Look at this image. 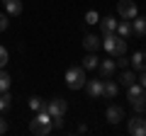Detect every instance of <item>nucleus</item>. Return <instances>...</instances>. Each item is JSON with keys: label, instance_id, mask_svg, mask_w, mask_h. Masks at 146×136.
Returning a JSON list of instances; mask_svg holds the SVG:
<instances>
[{"label": "nucleus", "instance_id": "1", "mask_svg": "<svg viewBox=\"0 0 146 136\" xmlns=\"http://www.w3.org/2000/svg\"><path fill=\"white\" fill-rule=\"evenodd\" d=\"M51 129H54V126H51V114H49L46 110H39L36 117L32 119V124H29V131L36 134V136H46Z\"/></svg>", "mask_w": 146, "mask_h": 136}, {"label": "nucleus", "instance_id": "18", "mask_svg": "<svg viewBox=\"0 0 146 136\" xmlns=\"http://www.w3.org/2000/svg\"><path fill=\"white\" fill-rule=\"evenodd\" d=\"M141 90H144V88H141L139 83H131V85H129V92H127V97H129V100L141 97Z\"/></svg>", "mask_w": 146, "mask_h": 136}, {"label": "nucleus", "instance_id": "29", "mask_svg": "<svg viewBox=\"0 0 146 136\" xmlns=\"http://www.w3.org/2000/svg\"><path fill=\"white\" fill-rule=\"evenodd\" d=\"M144 102H146V95H144Z\"/></svg>", "mask_w": 146, "mask_h": 136}, {"label": "nucleus", "instance_id": "30", "mask_svg": "<svg viewBox=\"0 0 146 136\" xmlns=\"http://www.w3.org/2000/svg\"><path fill=\"white\" fill-rule=\"evenodd\" d=\"M0 3H3V0H0Z\"/></svg>", "mask_w": 146, "mask_h": 136}, {"label": "nucleus", "instance_id": "6", "mask_svg": "<svg viewBox=\"0 0 146 136\" xmlns=\"http://www.w3.org/2000/svg\"><path fill=\"white\" fill-rule=\"evenodd\" d=\"M129 134H134V136H146V119H141V114L134 117V119L129 121Z\"/></svg>", "mask_w": 146, "mask_h": 136}, {"label": "nucleus", "instance_id": "27", "mask_svg": "<svg viewBox=\"0 0 146 136\" xmlns=\"http://www.w3.org/2000/svg\"><path fill=\"white\" fill-rule=\"evenodd\" d=\"M5 129H7V124H5V119L0 117V134H5Z\"/></svg>", "mask_w": 146, "mask_h": 136}, {"label": "nucleus", "instance_id": "10", "mask_svg": "<svg viewBox=\"0 0 146 136\" xmlns=\"http://www.w3.org/2000/svg\"><path fill=\"white\" fill-rule=\"evenodd\" d=\"M100 44H102V42H100V37H95V34H85V37H83V46L88 49V51H98Z\"/></svg>", "mask_w": 146, "mask_h": 136}, {"label": "nucleus", "instance_id": "8", "mask_svg": "<svg viewBox=\"0 0 146 136\" xmlns=\"http://www.w3.org/2000/svg\"><path fill=\"white\" fill-rule=\"evenodd\" d=\"M85 90L93 100L102 97V80H85Z\"/></svg>", "mask_w": 146, "mask_h": 136}, {"label": "nucleus", "instance_id": "5", "mask_svg": "<svg viewBox=\"0 0 146 136\" xmlns=\"http://www.w3.org/2000/svg\"><path fill=\"white\" fill-rule=\"evenodd\" d=\"M105 117H107L110 124H119V121L124 119V110H122L119 105H110L107 112H105Z\"/></svg>", "mask_w": 146, "mask_h": 136}, {"label": "nucleus", "instance_id": "4", "mask_svg": "<svg viewBox=\"0 0 146 136\" xmlns=\"http://www.w3.org/2000/svg\"><path fill=\"white\" fill-rule=\"evenodd\" d=\"M46 112L51 114V119H56V117H63L66 114V100L63 97H54L46 102Z\"/></svg>", "mask_w": 146, "mask_h": 136}, {"label": "nucleus", "instance_id": "21", "mask_svg": "<svg viewBox=\"0 0 146 136\" xmlns=\"http://www.w3.org/2000/svg\"><path fill=\"white\" fill-rule=\"evenodd\" d=\"M7 88H10V75H7L5 71L0 68V92H5Z\"/></svg>", "mask_w": 146, "mask_h": 136}, {"label": "nucleus", "instance_id": "3", "mask_svg": "<svg viewBox=\"0 0 146 136\" xmlns=\"http://www.w3.org/2000/svg\"><path fill=\"white\" fill-rule=\"evenodd\" d=\"M117 12L122 20H134L136 17V3L134 0H119L117 3Z\"/></svg>", "mask_w": 146, "mask_h": 136}, {"label": "nucleus", "instance_id": "15", "mask_svg": "<svg viewBox=\"0 0 146 136\" xmlns=\"http://www.w3.org/2000/svg\"><path fill=\"white\" fill-rule=\"evenodd\" d=\"M117 34H119V37H129V34H131V22H127V20H122V22H117Z\"/></svg>", "mask_w": 146, "mask_h": 136}, {"label": "nucleus", "instance_id": "19", "mask_svg": "<svg viewBox=\"0 0 146 136\" xmlns=\"http://www.w3.org/2000/svg\"><path fill=\"white\" fill-rule=\"evenodd\" d=\"M10 102H12V97H10V92H0V112H5L7 107H10Z\"/></svg>", "mask_w": 146, "mask_h": 136}, {"label": "nucleus", "instance_id": "31", "mask_svg": "<svg viewBox=\"0 0 146 136\" xmlns=\"http://www.w3.org/2000/svg\"><path fill=\"white\" fill-rule=\"evenodd\" d=\"M144 34H146V32H144Z\"/></svg>", "mask_w": 146, "mask_h": 136}, {"label": "nucleus", "instance_id": "11", "mask_svg": "<svg viewBox=\"0 0 146 136\" xmlns=\"http://www.w3.org/2000/svg\"><path fill=\"white\" fill-rule=\"evenodd\" d=\"M98 24L102 27V32H105V34H112V32L117 29V20H115V17H102V20H100Z\"/></svg>", "mask_w": 146, "mask_h": 136}, {"label": "nucleus", "instance_id": "24", "mask_svg": "<svg viewBox=\"0 0 146 136\" xmlns=\"http://www.w3.org/2000/svg\"><path fill=\"white\" fill-rule=\"evenodd\" d=\"M5 63H7V49L0 46V68H5Z\"/></svg>", "mask_w": 146, "mask_h": 136}, {"label": "nucleus", "instance_id": "25", "mask_svg": "<svg viewBox=\"0 0 146 136\" xmlns=\"http://www.w3.org/2000/svg\"><path fill=\"white\" fill-rule=\"evenodd\" d=\"M136 83H139L141 88L146 90V68H144V71H141V75H139V78H136Z\"/></svg>", "mask_w": 146, "mask_h": 136}, {"label": "nucleus", "instance_id": "22", "mask_svg": "<svg viewBox=\"0 0 146 136\" xmlns=\"http://www.w3.org/2000/svg\"><path fill=\"white\" fill-rule=\"evenodd\" d=\"M131 83H136V75L131 73V71H124V73H122V85H127V88H129Z\"/></svg>", "mask_w": 146, "mask_h": 136}, {"label": "nucleus", "instance_id": "17", "mask_svg": "<svg viewBox=\"0 0 146 136\" xmlns=\"http://www.w3.org/2000/svg\"><path fill=\"white\" fill-rule=\"evenodd\" d=\"M29 107L34 112H39V110H46V102H44L42 97H36V95H34V97H29Z\"/></svg>", "mask_w": 146, "mask_h": 136}, {"label": "nucleus", "instance_id": "9", "mask_svg": "<svg viewBox=\"0 0 146 136\" xmlns=\"http://www.w3.org/2000/svg\"><path fill=\"white\" fill-rule=\"evenodd\" d=\"M117 92H119V85L115 83V80H102V95L105 97H117Z\"/></svg>", "mask_w": 146, "mask_h": 136}, {"label": "nucleus", "instance_id": "7", "mask_svg": "<svg viewBox=\"0 0 146 136\" xmlns=\"http://www.w3.org/2000/svg\"><path fill=\"white\" fill-rule=\"evenodd\" d=\"M115 68H117L115 58H102V63H98V71L102 73V78H110V75L115 73Z\"/></svg>", "mask_w": 146, "mask_h": 136}, {"label": "nucleus", "instance_id": "28", "mask_svg": "<svg viewBox=\"0 0 146 136\" xmlns=\"http://www.w3.org/2000/svg\"><path fill=\"white\" fill-rule=\"evenodd\" d=\"M117 66H119V68H124V66H127V58H124V56H119V61H117Z\"/></svg>", "mask_w": 146, "mask_h": 136}, {"label": "nucleus", "instance_id": "16", "mask_svg": "<svg viewBox=\"0 0 146 136\" xmlns=\"http://www.w3.org/2000/svg\"><path fill=\"white\" fill-rule=\"evenodd\" d=\"M131 32L144 34V32H146V17H134V22H131Z\"/></svg>", "mask_w": 146, "mask_h": 136}, {"label": "nucleus", "instance_id": "14", "mask_svg": "<svg viewBox=\"0 0 146 136\" xmlns=\"http://www.w3.org/2000/svg\"><path fill=\"white\" fill-rule=\"evenodd\" d=\"M98 63H100V58L95 56L93 51H90L88 56L83 58V68H85V71H95V68H98Z\"/></svg>", "mask_w": 146, "mask_h": 136}, {"label": "nucleus", "instance_id": "20", "mask_svg": "<svg viewBox=\"0 0 146 136\" xmlns=\"http://www.w3.org/2000/svg\"><path fill=\"white\" fill-rule=\"evenodd\" d=\"M131 107H134V112H136V114H141V112L146 110V102H144V95H141V97H136V100H131Z\"/></svg>", "mask_w": 146, "mask_h": 136}, {"label": "nucleus", "instance_id": "13", "mask_svg": "<svg viewBox=\"0 0 146 136\" xmlns=\"http://www.w3.org/2000/svg\"><path fill=\"white\" fill-rule=\"evenodd\" d=\"M131 66H134L136 71H144V68H146V53L144 51H136L134 56H131Z\"/></svg>", "mask_w": 146, "mask_h": 136}, {"label": "nucleus", "instance_id": "2", "mask_svg": "<svg viewBox=\"0 0 146 136\" xmlns=\"http://www.w3.org/2000/svg\"><path fill=\"white\" fill-rule=\"evenodd\" d=\"M85 80L88 78H85V68L83 66H73V68L66 71V85L71 90H80L85 85Z\"/></svg>", "mask_w": 146, "mask_h": 136}, {"label": "nucleus", "instance_id": "23", "mask_svg": "<svg viewBox=\"0 0 146 136\" xmlns=\"http://www.w3.org/2000/svg\"><path fill=\"white\" fill-rule=\"evenodd\" d=\"M85 22H88V24H98V22H100V15H98L95 10H90L88 15H85Z\"/></svg>", "mask_w": 146, "mask_h": 136}, {"label": "nucleus", "instance_id": "12", "mask_svg": "<svg viewBox=\"0 0 146 136\" xmlns=\"http://www.w3.org/2000/svg\"><path fill=\"white\" fill-rule=\"evenodd\" d=\"M5 3V12L7 15H20L22 12V3L20 0H3Z\"/></svg>", "mask_w": 146, "mask_h": 136}, {"label": "nucleus", "instance_id": "26", "mask_svg": "<svg viewBox=\"0 0 146 136\" xmlns=\"http://www.w3.org/2000/svg\"><path fill=\"white\" fill-rule=\"evenodd\" d=\"M5 29H7V17L0 12V32H5Z\"/></svg>", "mask_w": 146, "mask_h": 136}]
</instances>
